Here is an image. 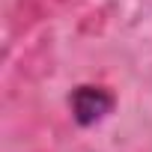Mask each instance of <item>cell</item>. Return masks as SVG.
<instances>
[{"instance_id":"cell-1","label":"cell","mask_w":152,"mask_h":152,"mask_svg":"<svg viewBox=\"0 0 152 152\" xmlns=\"http://www.w3.org/2000/svg\"><path fill=\"white\" fill-rule=\"evenodd\" d=\"M72 116L78 125H93L113 110V96L104 87H78L69 99Z\"/></svg>"}]
</instances>
